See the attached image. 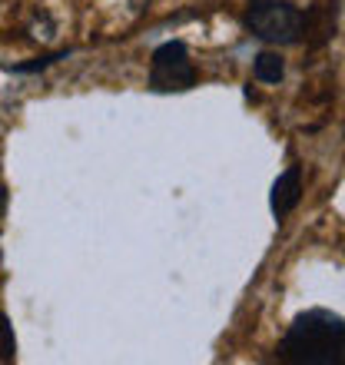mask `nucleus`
<instances>
[{"mask_svg": "<svg viewBox=\"0 0 345 365\" xmlns=\"http://www.w3.org/2000/svg\"><path fill=\"white\" fill-rule=\"evenodd\" d=\"M345 352V319L332 316L326 309H312L306 316H299L289 326L279 356L289 362L306 365H332L342 362Z\"/></svg>", "mask_w": 345, "mask_h": 365, "instance_id": "1", "label": "nucleus"}, {"mask_svg": "<svg viewBox=\"0 0 345 365\" xmlns=\"http://www.w3.org/2000/svg\"><path fill=\"white\" fill-rule=\"evenodd\" d=\"M246 27L259 40L286 47V43H299L302 27H306V17H302V10L286 4V0H256L246 10Z\"/></svg>", "mask_w": 345, "mask_h": 365, "instance_id": "2", "label": "nucleus"}, {"mask_svg": "<svg viewBox=\"0 0 345 365\" xmlns=\"http://www.w3.org/2000/svg\"><path fill=\"white\" fill-rule=\"evenodd\" d=\"M196 83V70H192L190 50L180 40H170L163 47L153 50V63H150V87L156 93H182Z\"/></svg>", "mask_w": 345, "mask_h": 365, "instance_id": "3", "label": "nucleus"}, {"mask_svg": "<svg viewBox=\"0 0 345 365\" xmlns=\"http://www.w3.org/2000/svg\"><path fill=\"white\" fill-rule=\"evenodd\" d=\"M302 200V166H289L286 173H279V180L272 182V212H276V220H286L289 212L299 206Z\"/></svg>", "mask_w": 345, "mask_h": 365, "instance_id": "4", "label": "nucleus"}, {"mask_svg": "<svg viewBox=\"0 0 345 365\" xmlns=\"http://www.w3.org/2000/svg\"><path fill=\"white\" fill-rule=\"evenodd\" d=\"M252 73H256L259 83H279V80L286 77V60L272 53V50H262L252 63Z\"/></svg>", "mask_w": 345, "mask_h": 365, "instance_id": "5", "label": "nucleus"}, {"mask_svg": "<svg viewBox=\"0 0 345 365\" xmlns=\"http://www.w3.org/2000/svg\"><path fill=\"white\" fill-rule=\"evenodd\" d=\"M0 356H4V362L17 356V342H14V332H10V322L4 312H0Z\"/></svg>", "mask_w": 345, "mask_h": 365, "instance_id": "6", "label": "nucleus"}]
</instances>
